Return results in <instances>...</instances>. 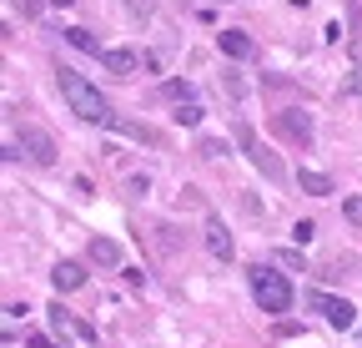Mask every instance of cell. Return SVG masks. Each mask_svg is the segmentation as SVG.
I'll list each match as a JSON object with an SVG mask.
<instances>
[{"label":"cell","instance_id":"obj_1","mask_svg":"<svg viewBox=\"0 0 362 348\" xmlns=\"http://www.w3.org/2000/svg\"><path fill=\"white\" fill-rule=\"evenodd\" d=\"M61 96H66V106H71L81 121H90V126H111V121H116L111 101H106L81 71H71V66H61Z\"/></svg>","mask_w":362,"mask_h":348},{"label":"cell","instance_id":"obj_2","mask_svg":"<svg viewBox=\"0 0 362 348\" xmlns=\"http://www.w3.org/2000/svg\"><path fill=\"white\" fill-rule=\"evenodd\" d=\"M247 278H252V298H257L262 313H287V308H292V283H287V273L267 268V263H252Z\"/></svg>","mask_w":362,"mask_h":348},{"label":"cell","instance_id":"obj_3","mask_svg":"<svg viewBox=\"0 0 362 348\" xmlns=\"http://www.w3.org/2000/svg\"><path fill=\"white\" fill-rule=\"evenodd\" d=\"M272 132H277V137H287L292 147H312L317 126H312V116H307L302 106H282V111H272Z\"/></svg>","mask_w":362,"mask_h":348},{"label":"cell","instance_id":"obj_4","mask_svg":"<svg viewBox=\"0 0 362 348\" xmlns=\"http://www.w3.org/2000/svg\"><path fill=\"white\" fill-rule=\"evenodd\" d=\"M307 308L312 313H322L327 318V328H337V333H347V328H357V308H352V303L347 298H332V293H307Z\"/></svg>","mask_w":362,"mask_h":348},{"label":"cell","instance_id":"obj_5","mask_svg":"<svg viewBox=\"0 0 362 348\" xmlns=\"http://www.w3.org/2000/svg\"><path fill=\"white\" fill-rule=\"evenodd\" d=\"M237 142H242V152L252 157V167H257V172H267L272 182H287V167H282L277 157H272V152H267V147L257 142V132H252L247 121H237Z\"/></svg>","mask_w":362,"mask_h":348},{"label":"cell","instance_id":"obj_6","mask_svg":"<svg viewBox=\"0 0 362 348\" xmlns=\"http://www.w3.org/2000/svg\"><path fill=\"white\" fill-rule=\"evenodd\" d=\"M206 252L216 257V263H232V257H237V242H232V232H226V223H221V217L216 212H206Z\"/></svg>","mask_w":362,"mask_h":348},{"label":"cell","instance_id":"obj_7","mask_svg":"<svg viewBox=\"0 0 362 348\" xmlns=\"http://www.w3.org/2000/svg\"><path fill=\"white\" fill-rule=\"evenodd\" d=\"M101 66H106L111 76H136L141 66H151V56H141V51H131V46H111V51L101 56Z\"/></svg>","mask_w":362,"mask_h":348},{"label":"cell","instance_id":"obj_8","mask_svg":"<svg viewBox=\"0 0 362 348\" xmlns=\"http://www.w3.org/2000/svg\"><path fill=\"white\" fill-rule=\"evenodd\" d=\"M216 46H221V56H232V61H252V56H257V40H252L247 30H237V26L216 30Z\"/></svg>","mask_w":362,"mask_h":348},{"label":"cell","instance_id":"obj_9","mask_svg":"<svg viewBox=\"0 0 362 348\" xmlns=\"http://www.w3.org/2000/svg\"><path fill=\"white\" fill-rule=\"evenodd\" d=\"M16 147H25V152H30V162H40V167H51V162H56V142H51V137H45V132H40V126H25V132H21V142H16Z\"/></svg>","mask_w":362,"mask_h":348},{"label":"cell","instance_id":"obj_10","mask_svg":"<svg viewBox=\"0 0 362 348\" xmlns=\"http://www.w3.org/2000/svg\"><path fill=\"white\" fill-rule=\"evenodd\" d=\"M51 283H56V293H76V288L86 283V268L71 263V257H61V263L51 268Z\"/></svg>","mask_w":362,"mask_h":348},{"label":"cell","instance_id":"obj_11","mask_svg":"<svg viewBox=\"0 0 362 348\" xmlns=\"http://www.w3.org/2000/svg\"><path fill=\"white\" fill-rule=\"evenodd\" d=\"M90 263L96 268H121V242L116 237H90Z\"/></svg>","mask_w":362,"mask_h":348},{"label":"cell","instance_id":"obj_12","mask_svg":"<svg viewBox=\"0 0 362 348\" xmlns=\"http://www.w3.org/2000/svg\"><path fill=\"white\" fill-rule=\"evenodd\" d=\"M61 35L71 40V46H76V51H86V56H106V46H101V40H96V35H90L86 26H66Z\"/></svg>","mask_w":362,"mask_h":348},{"label":"cell","instance_id":"obj_13","mask_svg":"<svg viewBox=\"0 0 362 348\" xmlns=\"http://www.w3.org/2000/svg\"><path fill=\"white\" fill-rule=\"evenodd\" d=\"M297 187H302L307 197H327V192H332V177H327V172H307V167H302V172H297Z\"/></svg>","mask_w":362,"mask_h":348},{"label":"cell","instance_id":"obj_14","mask_svg":"<svg viewBox=\"0 0 362 348\" xmlns=\"http://www.w3.org/2000/svg\"><path fill=\"white\" fill-rule=\"evenodd\" d=\"M171 116H176V126H202V116H206V111H202L197 101H187V106H176Z\"/></svg>","mask_w":362,"mask_h":348},{"label":"cell","instance_id":"obj_15","mask_svg":"<svg viewBox=\"0 0 362 348\" xmlns=\"http://www.w3.org/2000/svg\"><path fill=\"white\" fill-rule=\"evenodd\" d=\"M161 96H171V101L187 106V101H192V86H187V81H166V86H161Z\"/></svg>","mask_w":362,"mask_h":348},{"label":"cell","instance_id":"obj_16","mask_svg":"<svg viewBox=\"0 0 362 348\" xmlns=\"http://www.w3.org/2000/svg\"><path fill=\"white\" fill-rule=\"evenodd\" d=\"M121 6H126V11H131L136 21H146V16L156 11V0H121Z\"/></svg>","mask_w":362,"mask_h":348},{"label":"cell","instance_id":"obj_17","mask_svg":"<svg viewBox=\"0 0 362 348\" xmlns=\"http://www.w3.org/2000/svg\"><path fill=\"white\" fill-rule=\"evenodd\" d=\"M342 217H347L352 228H362V197H347V202H342Z\"/></svg>","mask_w":362,"mask_h":348},{"label":"cell","instance_id":"obj_18","mask_svg":"<svg viewBox=\"0 0 362 348\" xmlns=\"http://www.w3.org/2000/svg\"><path fill=\"white\" fill-rule=\"evenodd\" d=\"M292 237H297V242H302V247H307V242H312V237H317V223H297V228H292Z\"/></svg>","mask_w":362,"mask_h":348},{"label":"cell","instance_id":"obj_19","mask_svg":"<svg viewBox=\"0 0 362 348\" xmlns=\"http://www.w3.org/2000/svg\"><path fill=\"white\" fill-rule=\"evenodd\" d=\"M202 157H226V142H216V137H206V142H202Z\"/></svg>","mask_w":362,"mask_h":348},{"label":"cell","instance_id":"obj_20","mask_svg":"<svg viewBox=\"0 0 362 348\" xmlns=\"http://www.w3.org/2000/svg\"><path fill=\"white\" fill-rule=\"evenodd\" d=\"M40 6H45V0H16V11H21V16H40Z\"/></svg>","mask_w":362,"mask_h":348},{"label":"cell","instance_id":"obj_21","mask_svg":"<svg viewBox=\"0 0 362 348\" xmlns=\"http://www.w3.org/2000/svg\"><path fill=\"white\" fill-rule=\"evenodd\" d=\"M277 263H282V268H307V263H302V252H277Z\"/></svg>","mask_w":362,"mask_h":348},{"label":"cell","instance_id":"obj_22","mask_svg":"<svg viewBox=\"0 0 362 348\" xmlns=\"http://www.w3.org/2000/svg\"><path fill=\"white\" fill-rule=\"evenodd\" d=\"M25 343H30V348H61V343H51V338H45V333H25Z\"/></svg>","mask_w":362,"mask_h":348},{"label":"cell","instance_id":"obj_23","mask_svg":"<svg viewBox=\"0 0 362 348\" xmlns=\"http://www.w3.org/2000/svg\"><path fill=\"white\" fill-rule=\"evenodd\" d=\"M347 86H352V91H362V71H357V76H352V81H347Z\"/></svg>","mask_w":362,"mask_h":348},{"label":"cell","instance_id":"obj_24","mask_svg":"<svg viewBox=\"0 0 362 348\" xmlns=\"http://www.w3.org/2000/svg\"><path fill=\"white\" fill-rule=\"evenodd\" d=\"M45 6H76V0H45Z\"/></svg>","mask_w":362,"mask_h":348},{"label":"cell","instance_id":"obj_25","mask_svg":"<svg viewBox=\"0 0 362 348\" xmlns=\"http://www.w3.org/2000/svg\"><path fill=\"white\" fill-rule=\"evenodd\" d=\"M357 333H362V328H357Z\"/></svg>","mask_w":362,"mask_h":348}]
</instances>
